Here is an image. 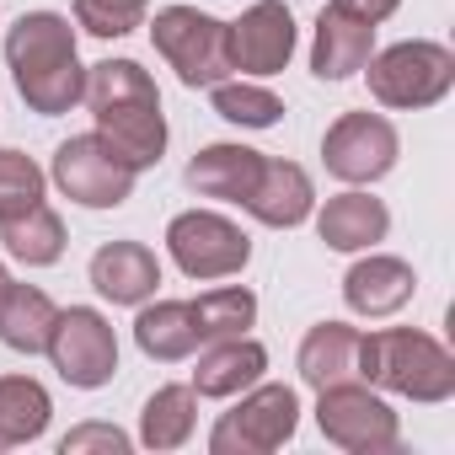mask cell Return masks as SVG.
I'll use <instances>...</instances> for the list:
<instances>
[{"label":"cell","mask_w":455,"mask_h":455,"mask_svg":"<svg viewBox=\"0 0 455 455\" xmlns=\"http://www.w3.org/2000/svg\"><path fill=\"white\" fill-rule=\"evenodd\" d=\"M300 428V396L295 386H279V380H258L242 391V402L231 412H220L214 434H209V450L214 455H268V450H284Z\"/></svg>","instance_id":"5b68a950"},{"label":"cell","mask_w":455,"mask_h":455,"mask_svg":"<svg viewBox=\"0 0 455 455\" xmlns=\"http://www.w3.org/2000/svg\"><path fill=\"white\" fill-rule=\"evenodd\" d=\"M54 316H60V306L33 284H6L0 290V343L12 354H44L49 332H54Z\"/></svg>","instance_id":"44dd1931"},{"label":"cell","mask_w":455,"mask_h":455,"mask_svg":"<svg viewBox=\"0 0 455 455\" xmlns=\"http://www.w3.org/2000/svg\"><path fill=\"white\" fill-rule=\"evenodd\" d=\"M295 17L284 0H252L231 22V70L242 76H279L295 54Z\"/></svg>","instance_id":"8fae6325"},{"label":"cell","mask_w":455,"mask_h":455,"mask_svg":"<svg viewBox=\"0 0 455 455\" xmlns=\"http://www.w3.org/2000/svg\"><path fill=\"white\" fill-rule=\"evenodd\" d=\"M54 188L81 204V209H118L129 193H134V177L97 134H70L60 150H54V166H49Z\"/></svg>","instance_id":"9c48e42d"},{"label":"cell","mask_w":455,"mask_h":455,"mask_svg":"<svg viewBox=\"0 0 455 455\" xmlns=\"http://www.w3.org/2000/svg\"><path fill=\"white\" fill-rule=\"evenodd\" d=\"M364 76H370V97L380 108L418 113V108H434V102L450 97V86H455V54L444 44L407 38V44H391V49L370 54Z\"/></svg>","instance_id":"3957f363"},{"label":"cell","mask_w":455,"mask_h":455,"mask_svg":"<svg viewBox=\"0 0 455 455\" xmlns=\"http://www.w3.org/2000/svg\"><path fill=\"white\" fill-rule=\"evenodd\" d=\"M92 290L113 306H145L161 284V263L145 242H108L92 252Z\"/></svg>","instance_id":"9a60e30c"},{"label":"cell","mask_w":455,"mask_h":455,"mask_svg":"<svg viewBox=\"0 0 455 455\" xmlns=\"http://www.w3.org/2000/svg\"><path fill=\"white\" fill-rule=\"evenodd\" d=\"M263 172V150H247V145H204L193 161H188V188L198 198H220V204H242L252 193Z\"/></svg>","instance_id":"d6986e66"},{"label":"cell","mask_w":455,"mask_h":455,"mask_svg":"<svg viewBox=\"0 0 455 455\" xmlns=\"http://www.w3.org/2000/svg\"><path fill=\"white\" fill-rule=\"evenodd\" d=\"M49 418H54V402L33 375H0V455L44 439Z\"/></svg>","instance_id":"603a6c76"},{"label":"cell","mask_w":455,"mask_h":455,"mask_svg":"<svg viewBox=\"0 0 455 455\" xmlns=\"http://www.w3.org/2000/svg\"><path fill=\"white\" fill-rule=\"evenodd\" d=\"M354 375H364L380 391L412 396V402H450L455 396V359L439 338L412 332V327H380V332H359V364Z\"/></svg>","instance_id":"7a4b0ae2"},{"label":"cell","mask_w":455,"mask_h":455,"mask_svg":"<svg viewBox=\"0 0 455 455\" xmlns=\"http://www.w3.org/2000/svg\"><path fill=\"white\" fill-rule=\"evenodd\" d=\"M44 354L54 359L60 380L76 386V391H97V386H108V380L118 375V338H113L108 316L92 311V306H70V311H60Z\"/></svg>","instance_id":"ba28073f"},{"label":"cell","mask_w":455,"mask_h":455,"mask_svg":"<svg viewBox=\"0 0 455 455\" xmlns=\"http://www.w3.org/2000/svg\"><path fill=\"white\" fill-rule=\"evenodd\" d=\"M268 370V348L258 338H214L204 343L198 354V370H193V391L198 396H242L247 386H258Z\"/></svg>","instance_id":"2e32d148"},{"label":"cell","mask_w":455,"mask_h":455,"mask_svg":"<svg viewBox=\"0 0 455 455\" xmlns=\"http://www.w3.org/2000/svg\"><path fill=\"white\" fill-rule=\"evenodd\" d=\"M188 311H193V332H198V343L242 338V332L258 322V295L242 290V284H225V290H209V295L188 300Z\"/></svg>","instance_id":"484cf974"},{"label":"cell","mask_w":455,"mask_h":455,"mask_svg":"<svg viewBox=\"0 0 455 455\" xmlns=\"http://www.w3.org/2000/svg\"><path fill=\"white\" fill-rule=\"evenodd\" d=\"M6 284H12V274H6V268H0V290H6Z\"/></svg>","instance_id":"d6a6232c"},{"label":"cell","mask_w":455,"mask_h":455,"mask_svg":"<svg viewBox=\"0 0 455 455\" xmlns=\"http://www.w3.org/2000/svg\"><path fill=\"white\" fill-rule=\"evenodd\" d=\"M316 428L327 444L348 450V455H380L402 444V423L386 407L380 391L359 386V380H338L316 391Z\"/></svg>","instance_id":"8992f818"},{"label":"cell","mask_w":455,"mask_h":455,"mask_svg":"<svg viewBox=\"0 0 455 455\" xmlns=\"http://www.w3.org/2000/svg\"><path fill=\"white\" fill-rule=\"evenodd\" d=\"M332 6H343L348 17H359V22H386L402 0H332Z\"/></svg>","instance_id":"1f68e13d"},{"label":"cell","mask_w":455,"mask_h":455,"mask_svg":"<svg viewBox=\"0 0 455 455\" xmlns=\"http://www.w3.org/2000/svg\"><path fill=\"white\" fill-rule=\"evenodd\" d=\"M209 92H214V113L225 124H236V129H274L284 118V102L268 86H258V81H231V76H225Z\"/></svg>","instance_id":"83f0119b"},{"label":"cell","mask_w":455,"mask_h":455,"mask_svg":"<svg viewBox=\"0 0 455 455\" xmlns=\"http://www.w3.org/2000/svg\"><path fill=\"white\" fill-rule=\"evenodd\" d=\"M0 247L28 268H49V263L65 258V220L49 204H33L12 220H0Z\"/></svg>","instance_id":"cb8c5ba5"},{"label":"cell","mask_w":455,"mask_h":455,"mask_svg":"<svg viewBox=\"0 0 455 455\" xmlns=\"http://www.w3.org/2000/svg\"><path fill=\"white\" fill-rule=\"evenodd\" d=\"M166 252L188 279H236L252 263V242L236 220H225L214 209H182L166 225Z\"/></svg>","instance_id":"52a82bcc"},{"label":"cell","mask_w":455,"mask_h":455,"mask_svg":"<svg viewBox=\"0 0 455 455\" xmlns=\"http://www.w3.org/2000/svg\"><path fill=\"white\" fill-rule=\"evenodd\" d=\"M198 423V391L193 386H161L140 412V444L145 450H182Z\"/></svg>","instance_id":"d4e9b609"},{"label":"cell","mask_w":455,"mask_h":455,"mask_svg":"<svg viewBox=\"0 0 455 455\" xmlns=\"http://www.w3.org/2000/svg\"><path fill=\"white\" fill-rule=\"evenodd\" d=\"M242 209H247L258 225H274V231H295V225L311 220V209H316L311 172L295 166V161H268V156H263V172H258L252 193L242 198Z\"/></svg>","instance_id":"4fadbf2b"},{"label":"cell","mask_w":455,"mask_h":455,"mask_svg":"<svg viewBox=\"0 0 455 455\" xmlns=\"http://www.w3.org/2000/svg\"><path fill=\"white\" fill-rule=\"evenodd\" d=\"M92 450L124 455V450H129V434L113 428V423H81V428H70V434L60 439V455H92Z\"/></svg>","instance_id":"4dcf8cb0"},{"label":"cell","mask_w":455,"mask_h":455,"mask_svg":"<svg viewBox=\"0 0 455 455\" xmlns=\"http://www.w3.org/2000/svg\"><path fill=\"white\" fill-rule=\"evenodd\" d=\"M375 54V22L348 17L343 6H327L316 17V38H311V70L316 81H354Z\"/></svg>","instance_id":"5bb4252c"},{"label":"cell","mask_w":455,"mask_h":455,"mask_svg":"<svg viewBox=\"0 0 455 455\" xmlns=\"http://www.w3.org/2000/svg\"><path fill=\"white\" fill-rule=\"evenodd\" d=\"M97 118V140L129 166V172H150L166 156V113L161 102H124V108H102Z\"/></svg>","instance_id":"7c38bea8"},{"label":"cell","mask_w":455,"mask_h":455,"mask_svg":"<svg viewBox=\"0 0 455 455\" xmlns=\"http://www.w3.org/2000/svg\"><path fill=\"white\" fill-rule=\"evenodd\" d=\"M412 290H418L412 263L386 258V252H370V258H359V263L343 274V300H348V311H359V316H391V311H402V306L412 300Z\"/></svg>","instance_id":"e0dca14e"},{"label":"cell","mask_w":455,"mask_h":455,"mask_svg":"<svg viewBox=\"0 0 455 455\" xmlns=\"http://www.w3.org/2000/svg\"><path fill=\"white\" fill-rule=\"evenodd\" d=\"M386 231H391V209L380 198L359 193V188L327 198L322 214H316V236L332 252H370L375 242H386Z\"/></svg>","instance_id":"ac0fdd59"},{"label":"cell","mask_w":455,"mask_h":455,"mask_svg":"<svg viewBox=\"0 0 455 455\" xmlns=\"http://www.w3.org/2000/svg\"><path fill=\"white\" fill-rule=\"evenodd\" d=\"M295 364H300V380H306L311 391L338 386V380H354V364H359V327H348V322H322V327H311V332L300 338Z\"/></svg>","instance_id":"ffe728a7"},{"label":"cell","mask_w":455,"mask_h":455,"mask_svg":"<svg viewBox=\"0 0 455 455\" xmlns=\"http://www.w3.org/2000/svg\"><path fill=\"white\" fill-rule=\"evenodd\" d=\"M6 65H12L17 97L44 118H60L86 97V65L76 54V28L60 12H28L6 33Z\"/></svg>","instance_id":"6da1fadb"},{"label":"cell","mask_w":455,"mask_h":455,"mask_svg":"<svg viewBox=\"0 0 455 455\" xmlns=\"http://www.w3.org/2000/svg\"><path fill=\"white\" fill-rule=\"evenodd\" d=\"M81 102L92 113H102V108H124V102H161V92H156V81H150L145 65H134V60H102V65L86 70V97Z\"/></svg>","instance_id":"4316f807"},{"label":"cell","mask_w":455,"mask_h":455,"mask_svg":"<svg viewBox=\"0 0 455 455\" xmlns=\"http://www.w3.org/2000/svg\"><path fill=\"white\" fill-rule=\"evenodd\" d=\"M156 54L177 70L182 86H214L231 76V22H220L198 6H166L150 22Z\"/></svg>","instance_id":"277c9868"},{"label":"cell","mask_w":455,"mask_h":455,"mask_svg":"<svg viewBox=\"0 0 455 455\" xmlns=\"http://www.w3.org/2000/svg\"><path fill=\"white\" fill-rule=\"evenodd\" d=\"M396 150H402L396 124L380 118V113H343V118H332V129L322 134V161H327V172H332L338 182H354V188L380 182V177L396 166Z\"/></svg>","instance_id":"30bf717a"},{"label":"cell","mask_w":455,"mask_h":455,"mask_svg":"<svg viewBox=\"0 0 455 455\" xmlns=\"http://www.w3.org/2000/svg\"><path fill=\"white\" fill-rule=\"evenodd\" d=\"M134 343H140V354L145 359H156V364H177V359H188L193 348H198V332H193V311H188V300H145L140 306V316H134Z\"/></svg>","instance_id":"7402d4cb"},{"label":"cell","mask_w":455,"mask_h":455,"mask_svg":"<svg viewBox=\"0 0 455 455\" xmlns=\"http://www.w3.org/2000/svg\"><path fill=\"white\" fill-rule=\"evenodd\" d=\"M150 0H76V28L92 38H129L145 28Z\"/></svg>","instance_id":"f546056e"},{"label":"cell","mask_w":455,"mask_h":455,"mask_svg":"<svg viewBox=\"0 0 455 455\" xmlns=\"http://www.w3.org/2000/svg\"><path fill=\"white\" fill-rule=\"evenodd\" d=\"M44 166L22 150H0V220H12L33 204H44Z\"/></svg>","instance_id":"f1b7e54d"}]
</instances>
